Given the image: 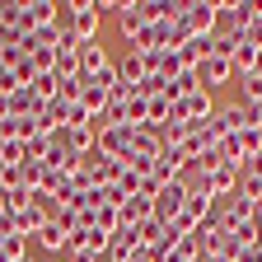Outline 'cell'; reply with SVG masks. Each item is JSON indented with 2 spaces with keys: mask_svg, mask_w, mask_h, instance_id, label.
<instances>
[{
  "mask_svg": "<svg viewBox=\"0 0 262 262\" xmlns=\"http://www.w3.org/2000/svg\"><path fill=\"white\" fill-rule=\"evenodd\" d=\"M248 122H253V108L225 103V108H215V117L206 122V131H211V141H225V136H234V131H244Z\"/></svg>",
  "mask_w": 262,
  "mask_h": 262,
  "instance_id": "6da1fadb",
  "label": "cell"
},
{
  "mask_svg": "<svg viewBox=\"0 0 262 262\" xmlns=\"http://www.w3.org/2000/svg\"><path fill=\"white\" fill-rule=\"evenodd\" d=\"M215 14H220V28L244 38V28L257 19V0H215Z\"/></svg>",
  "mask_w": 262,
  "mask_h": 262,
  "instance_id": "7a4b0ae2",
  "label": "cell"
},
{
  "mask_svg": "<svg viewBox=\"0 0 262 262\" xmlns=\"http://www.w3.org/2000/svg\"><path fill=\"white\" fill-rule=\"evenodd\" d=\"M183 202H187V187H183V183H164V187L155 192V220L169 229V225L183 215Z\"/></svg>",
  "mask_w": 262,
  "mask_h": 262,
  "instance_id": "3957f363",
  "label": "cell"
},
{
  "mask_svg": "<svg viewBox=\"0 0 262 262\" xmlns=\"http://www.w3.org/2000/svg\"><path fill=\"white\" fill-rule=\"evenodd\" d=\"M84 169H89L94 187H113V183L122 178L126 164H122V159H113V155H103V150H89V155H84Z\"/></svg>",
  "mask_w": 262,
  "mask_h": 262,
  "instance_id": "277c9868",
  "label": "cell"
},
{
  "mask_svg": "<svg viewBox=\"0 0 262 262\" xmlns=\"http://www.w3.org/2000/svg\"><path fill=\"white\" fill-rule=\"evenodd\" d=\"M131 136H136V126H103V131L94 136V150H103V155H113V159L126 164V155H131Z\"/></svg>",
  "mask_w": 262,
  "mask_h": 262,
  "instance_id": "5b68a950",
  "label": "cell"
},
{
  "mask_svg": "<svg viewBox=\"0 0 262 262\" xmlns=\"http://www.w3.org/2000/svg\"><path fill=\"white\" fill-rule=\"evenodd\" d=\"M183 24H187L192 33H215V28H220L215 0H187V5H183Z\"/></svg>",
  "mask_w": 262,
  "mask_h": 262,
  "instance_id": "8992f818",
  "label": "cell"
},
{
  "mask_svg": "<svg viewBox=\"0 0 262 262\" xmlns=\"http://www.w3.org/2000/svg\"><path fill=\"white\" fill-rule=\"evenodd\" d=\"M47 206H52V202H28V206L10 220V229H14V234H24V239H28V234L38 239V229L47 225Z\"/></svg>",
  "mask_w": 262,
  "mask_h": 262,
  "instance_id": "52a82bcc",
  "label": "cell"
},
{
  "mask_svg": "<svg viewBox=\"0 0 262 262\" xmlns=\"http://www.w3.org/2000/svg\"><path fill=\"white\" fill-rule=\"evenodd\" d=\"M196 80H202V89L229 84V80H234V61H225V56H206L202 66H196Z\"/></svg>",
  "mask_w": 262,
  "mask_h": 262,
  "instance_id": "ba28073f",
  "label": "cell"
},
{
  "mask_svg": "<svg viewBox=\"0 0 262 262\" xmlns=\"http://www.w3.org/2000/svg\"><path fill=\"white\" fill-rule=\"evenodd\" d=\"M183 169H187L183 150H159V159H155L150 178H155V187H164V183H178V173H183Z\"/></svg>",
  "mask_w": 262,
  "mask_h": 262,
  "instance_id": "9c48e42d",
  "label": "cell"
},
{
  "mask_svg": "<svg viewBox=\"0 0 262 262\" xmlns=\"http://www.w3.org/2000/svg\"><path fill=\"white\" fill-rule=\"evenodd\" d=\"M206 56H211V33H192V38L178 47V66H183V71H196Z\"/></svg>",
  "mask_w": 262,
  "mask_h": 262,
  "instance_id": "30bf717a",
  "label": "cell"
},
{
  "mask_svg": "<svg viewBox=\"0 0 262 262\" xmlns=\"http://www.w3.org/2000/svg\"><path fill=\"white\" fill-rule=\"evenodd\" d=\"M38 113H42V98L33 94L28 84L14 89V94H5V117H38Z\"/></svg>",
  "mask_w": 262,
  "mask_h": 262,
  "instance_id": "8fae6325",
  "label": "cell"
},
{
  "mask_svg": "<svg viewBox=\"0 0 262 262\" xmlns=\"http://www.w3.org/2000/svg\"><path fill=\"white\" fill-rule=\"evenodd\" d=\"M108 66L113 61H108V52L98 47V42H80V80H98Z\"/></svg>",
  "mask_w": 262,
  "mask_h": 262,
  "instance_id": "7c38bea8",
  "label": "cell"
},
{
  "mask_svg": "<svg viewBox=\"0 0 262 262\" xmlns=\"http://www.w3.org/2000/svg\"><path fill=\"white\" fill-rule=\"evenodd\" d=\"M113 66H117V80H122V89H126V94L145 80V56H141V52H131V47H126V56H122V61H113Z\"/></svg>",
  "mask_w": 262,
  "mask_h": 262,
  "instance_id": "4fadbf2b",
  "label": "cell"
},
{
  "mask_svg": "<svg viewBox=\"0 0 262 262\" xmlns=\"http://www.w3.org/2000/svg\"><path fill=\"white\" fill-rule=\"evenodd\" d=\"M145 220H155V196H126V202H122V225H131V229H136V225H145Z\"/></svg>",
  "mask_w": 262,
  "mask_h": 262,
  "instance_id": "5bb4252c",
  "label": "cell"
},
{
  "mask_svg": "<svg viewBox=\"0 0 262 262\" xmlns=\"http://www.w3.org/2000/svg\"><path fill=\"white\" fill-rule=\"evenodd\" d=\"M183 108H187V122H211L215 117V98H211V89H196V94L183 98Z\"/></svg>",
  "mask_w": 262,
  "mask_h": 262,
  "instance_id": "9a60e30c",
  "label": "cell"
},
{
  "mask_svg": "<svg viewBox=\"0 0 262 262\" xmlns=\"http://www.w3.org/2000/svg\"><path fill=\"white\" fill-rule=\"evenodd\" d=\"M117 28H122V38H126V42L145 28V14H141V5H136V0H126V5L117 10Z\"/></svg>",
  "mask_w": 262,
  "mask_h": 262,
  "instance_id": "2e32d148",
  "label": "cell"
},
{
  "mask_svg": "<svg viewBox=\"0 0 262 262\" xmlns=\"http://www.w3.org/2000/svg\"><path fill=\"white\" fill-rule=\"evenodd\" d=\"M234 84H239L244 108H262V75H234Z\"/></svg>",
  "mask_w": 262,
  "mask_h": 262,
  "instance_id": "e0dca14e",
  "label": "cell"
},
{
  "mask_svg": "<svg viewBox=\"0 0 262 262\" xmlns=\"http://www.w3.org/2000/svg\"><path fill=\"white\" fill-rule=\"evenodd\" d=\"M0 257H5V262H24L28 257V239L14 234V229H5V234H0Z\"/></svg>",
  "mask_w": 262,
  "mask_h": 262,
  "instance_id": "ac0fdd59",
  "label": "cell"
},
{
  "mask_svg": "<svg viewBox=\"0 0 262 262\" xmlns=\"http://www.w3.org/2000/svg\"><path fill=\"white\" fill-rule=\"evenodd\" d=\"M28 14H33V28L56 24V0H28Z\"/></svg>",
  "mask_w": 262,
  "mask_h": 262,
  "instance_id": "d6986e66",
  "label": "cell"
},
{
  "mask_svg": "<svg viewBox=\"0 0 262 262\" xmlns=\"http://www.w3.org/2000/svg\"><path fill=\"white\" fill-rule=\"evenodd\" d=\"M56 84H61V75H56V71H42V75H33V84H28V89L47 103V98H56Z\"/></svg>",
  "mask_w": 262,
  "mask_h": 262,
  "instance_id": "ffe728a7",
  "label": "cell"
},
{
  "mask_svg": "<svg viewBox=\"0 0 262 262\" xmlns=\"http://www.w3.org/2000/svg\"><path fill=\"white\" fill-rule=\"evenodd\" d=\"M38 244H42V248H47V253H52V257H56V253H61V248H66V234H61V229H56V225H52V220H47V225H42V229H38Z\"/></svg>",
  "mask_w": 262,
  "mask_h": 262,
  "instance_id": "44dd1931",
  "label": "cell"
},
{
  "mask_svg": "<svg viewBox=\"0 0 262 262\" xmlns=\"http://www.w3.org/2000/svg\"><path fill=\"white\" fill-rule=\"evenodd\" d=\"M164 122H169V98H150V126H164Z\"/></svg>",
  "mask_w": 262,
  "mask_h": 262,
  "instance_id": "7402d4cb",
  "label": "cell"
},
{
  "mask_svg": "<svg viewBox=\"0 0 262 262\" xmlns=\"http://www.w3.org/2000/svg\"><path fill=\"white\" fill-rule=\"evenodd\" d=\"M0 141H5V117H0Z\"/></svg>",
  "mask_w": 262,
  "mask_h": 262,
  "instance_id": "603a6c76",
  "label": "cell"
},
{
  "mask_svg": "<svg viewBox=\"0 0 262 262\" xmlns=\"http://www.w3.org/2000/svg\"><path fill=\"white\" fill-rule=\"evenodd\" d=\"M0 10H5V0H0Z\"/></svg>",
  "mask_w": 262,
  "mask_h": 262,
  "instance_id": "cb8c5ba5",
  "label": "cell"
},
{
  "mask_svg": "<svg viewBox=\"0 0 262 262\" xmlns=\"http://www.w3.org/2000/svg\"><path fill=\"white\" fill-rule=\"evenodd\" d=\"M24 262H33V257H24Z\"/></svg>",
  "mask_w": 262,
  "mask_h": 262,
  "instance_id": "d4e9b609",
  "label": "cell"
}]
</instances>
